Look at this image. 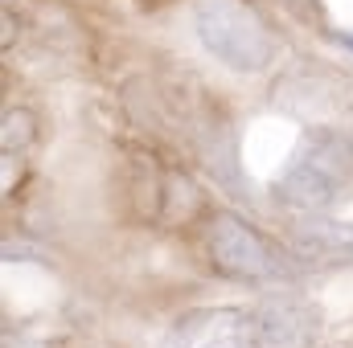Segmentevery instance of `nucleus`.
Here are the masks:
<instances>
[{"label": "nucleus", "mask_w": 353, "mask_h": 348, "mask_svg": "<svg viewBox=\"0 0 353 348\" xmlns=\"http://www.w3.org/2000/svg\"><path fill=\"white\" fill-rule=\"evenodd\" d=\"M271 193L300 213H325L341 197H353V135L333 123H312Z\"/></svg>", "instance_id": "obj_1"}, {"label": "nucleus", "mask_w": 353, "mask_h": 348, "mask_svg": "<svg viewBox=\"0 0 353 348\" xmlns=\"http://www.w3.org/2000/svg\"><path fill=\"white\" fill-rule=\"evenodd\" d=\"M205 226V262L218 279L243 283V287H279L300 274V262L292 250L271 242L263 230H255L247 217L230 209H210Z\"/></svg>", "instance_id": "obj_2"}, {"label": "nucleus", "mask_w": 353, "mask_h": 348, "mask_svg": "<svg viewBox=\"0 0 353 348\" xmlns=\"http://www.w3.org/2000/svg\"><path fill=\"white\" fill-rule=\"evenodd\" d=\"M193 29L205 54L234 74H263L279 58V37L251 0H197Z\"/></svg>", "instance_id": "obj_3"}, {"label": "nucleus", "mask_w": 353, "mask_h": 348, "mask_svg": "<svg viewBox=\"0 0 353 348\" xmlns=\"http://www.w3.org/2000/svg\"><path fill=\"white\" fill-rule=\"evenodd\" d=\"M325 316L312 299L275 291L251 303V348H316Z\"/></svg>", "instance_id": "obj_4"}, {"label": "nucleus", "mask_w": 353, "mask_h": 348, "mask_svg": "<svg viewBox=\"0 0 353 348\" xmlns=\"http://www.w3.org/2000/svg\"><path fill=\"white\" fill-rule=\"evenodd\" d=\"M161 348H251V307H193L169 324Z\"/></svg>", "instance_id": "obj_5"}, {"label": "nucleus", "mask_w": 353, "mask_h": 348, "mask_svg": "<svg viewBox=\"0 0 353 348\" xmlns=\"http://www.w3.org/2000/svg\"><path fill=\"white\" fill-rule=\"evenodd\" d=\"M288 250L296 254L300 266L312 270H329V266H350L353 262V226L321 217V213H304L292 234H288Z\"/></svg>", "instance_id": "obj_6"}, {"label": "nucleus", "mask_w": 353, "mask_h": 348, "mask_svg": "<svg viewBox=\"0 0 353 348\" xmlns=\"http://www.w3.org/2000/svg\"><path fill=\"white\" fill-rule=\"evenodd\" d=\"M41 127H37V115L29 107H8L4 119H0V148L8 156H25L33 144H37Z\"/></svg>", "instance_id": "obj_7"}, {"label": "nucleus", "mask_w": 353, "mask_h": 348, "mask_svg": "<svg viewBox=\"0 0 353 348\" xmlns=\"http://www.w3.org/2000/svg\"><path fill=\"white\" fill-rule=\"evenodd\" d=\"M4 348H62L58 336L50 332H33V328H4Z\"/></svg>", "instance_id": "obj_8"}, {"label": "nucleus", "mask_w": 353, "mask_h": 348, "mask_svg": "<svg viewBox=\"0 0 353 348\" xmlns=\"http://www.w3.org/2000/svg\"><path fill=\"white\" fill-rule=\"evenodd\" d=\"M4 50H12V4H4Z\"/></svg>", "instance_id": "obj_9"}, {"label": "nucleus", "mask_w": 353, "mask_h": 348, "mask_svg": "<svg viewBox=\"0 0 353 348\" xmlns=\"http://www.w3.org/2000/svg\"><path fill=\"white\" fill-rule=\"evenodd\" d=\"M329 37H333V41H341V45L353 54V33H329Z\"/></svg>", "instance_id": "obj_10"}]
</instances>
